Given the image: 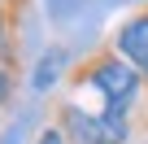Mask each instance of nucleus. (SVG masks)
<instances>
[{"label":"nucleus","instance_id":"f257e3e1","mask_svg":"<svg viewBox=\"0 0 148 144\" xmlns=\"http://www.w3.org/2000/svg\"><path fill=\"white\" fill-rule=\"evenodd\" d=\"M70 83L83 88V92H96L100 109H131L144 92V70L131 65L113 44H105L70 70Z\"/></svg>","mask_w":148,"mask_h":144},{"label":"nucleus","instance_id":"f03ea898","mask_svg":"<svg viewBox=\"0 0 148 144\" xmlns=\"http://www.w3.org/2000/svg\"><path fill=\"white\" fill-rule=\"evenodd\" d=\"M57 127L65 131L70 144H126V140H135L131 109H79V105L61 101Z\"/></svg>","mask_w":148,"mask_h":144},{"label":"nucleus","instance_id":"7ed1b4c3","mask_svg":"<svg viewBox=\"0 0 148 144\" xmlns=\"http://www.w3.org/2000/svg\"><path fill=\"white\" fill-rule=\"evenodd\" d=\"M109 44H113L131 65H139V70H144V65H148V5H144L139 13H131V18L113 31V39H109Z\"/></svg>","mask_w":148,"mask_h":144},{"label":"nucleus","instance_id":"20e7f679","mask_svg":"<svg viewBox=\"0 0 148 144\" xmlns=\"http://www.w3.org/2000/svg\"><path fill=\"white\" fill-rule=\"evenodd\" d=\"M18 22H13V13L0 5V61L5 65H18Z\"/></svg>","mask_w":148,"mask_h":144},{"label":"nucleus","instance_id":"39448f33","mask_svg":"<svg viewBox=\"0 0 148 144\" xmlns=\"http://www.w3.org/2000/svg\"><path fill=\"white\" fill-rule=\"evenodd\" d=\"M18 65H5V61H0V114H5L13 101H18Z\"/></svg>","mask_w":148,"mask_h":144},{"label":"nucleus","instance_id":"423d86ee","mask_svg":"<svg viewBox=\"0 0 148 144\" xmlns=\"http://www.w3.org/2000/svg\"><path fill=\"white\" fill-rule=\"evenodd\" d=\"M35 144H70V140H65V131H61V127H44V131L35 135Z\"/></svg>","mask_w":148,"mask_h":144},{"label":"nucleus","instance_id":"0eeeda50","mask_svg":"<svg viewBox=\"0 0 148 144\" xmlns=\"http://www.w3.org/2000/svg\"><path fill=\"white\" fill-rule=\"evenodd\" d=\"M0 5H5V9L13 13V22L22 26V13H26V5H31V0H0Z\"/></svg>","mask_w":148,"mask_h":144},{"label":"nucleus","instance_id":"6e6552de","mask_svg":"<svg viewBox=\"0 0 148 144\" xmlns=\"http://www.w3.org/2000/svg\"><path fill=\"white\" fill-rule=\"evenodd\" d=\"M144 83H148V65H144Z\"/></svg>","mask_w":148,"mask_h":144}]
</instances>
